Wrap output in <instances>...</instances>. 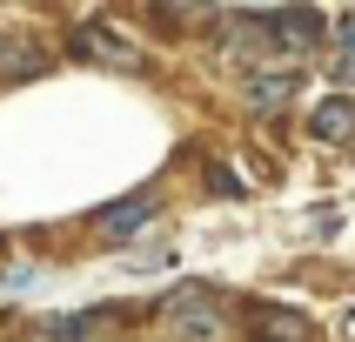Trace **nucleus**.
Masks as SVG:
<instances>
[{"mask_svg": "<svg viewBox=\"0 0 355 342\" xmlns=\"http://www.w3.org/2000/svg\"><path fill=\"white\" fill-rule=\"evenodd\" d=\"M161 322H168L181 342H215L221 329H228V316H221V296L208 289V282H181L175 296L161 302Z\"/></svg>", "mask_w": 355, "mask_h": 342, "instance_id": "obj_1", "label": "nucleus"}, {"mask_svg": "<svg viewBox=\"0 0 355 342\" xmlns=\"http://www.w3.org/2000/svg\"><path fill=\"white\" fill-rule=\"evenodd\" d=\"M87 60H101V67H128V74H141V47L128 34H114V27H80V40H74Z\"/></svg>", "mask_w": 355, "mask_h": 342, "instance_id": "obj_2", "label": "nucleus"}, {"mask_svg": "<svg viewBox=\"0 0 355 342\" xmlns=\"http://www.w3.org/2000/svg\"><path fill=\"white\" fill-rule=\"evenodd\" d=\"M268 20V40L275 47H315L322 40V14H309V7H275V14H261Z\"/></svg>", "mask_w": 355, "mask_h": 342, "instance_id": "obj_3", "label": "nucleus"}, {"mask_svg": "<svg viewBox=\"0 0 355 342\" xmlns=\"http://www.w3.org/2000/svg\"><path fill=\"white\" fill-rule=\"evenodd\" d=\"M309 135L315 141H355V101L349 94H329V101H315V114H309Z\"/></svg>", "mask_w": 355, "mask_h": 342, "instance_id": "obj_4", "label": "nucleus"}, {"mask_svg": "<svg viewBox=\"0 0 355 342\" xmlns=\"http://www.w3.org/2000/svg\"><path fill=\"white\" fill-rule=\"evenodd\" d=\"M295 94H302L295 67H282V74H248V108H255V114H275V108H288Z\"/></svg>", "mask_w": 355, "mask_h": 342, "instance_id": "obj_5", "label": "nucleus"}, {"mask_svg": "<svg viewBox=\"0 0 355 342\" xmlns=\"http://www.w3.org/2000/svg\"><path fill=\"white\" fill-rule=\"evenodd\" d=\"M155 221V195H121L114 208H101V235H135Z\"/></svg>", "mask_w": 355, "mask_h": 342, "instance_id": "obj_6", "label": "nucleus"}, {"mask_svg": "<svg viewBox=\"0 0 355 342\" xmlns=\"http://www.w3.org/2000/svg\"><path fill=\"white\" fill-rule=\"evenodd\" d=\"M114 316V309H74V316H40V336L47 342H80V336H94L101 322Z\"/></svg>", "mask_w": 355, "mask_h": 342, "instance_id": "obj_7", "label": "nucleus"}, {"mask_svg": "<svg viewBox=\"0 0 355 342\" xmlns=\"http://www.w3.org/2000/svg\"><path fill=\"white\" fill-rule=\"evenodd\" d=\"M315 329L295 309H255V342H309Z\"/></svg>", "mask_w": 355, "mask_h": 342, "instance_id": "obj_8", "label": "nucleus"}]
</instances>
